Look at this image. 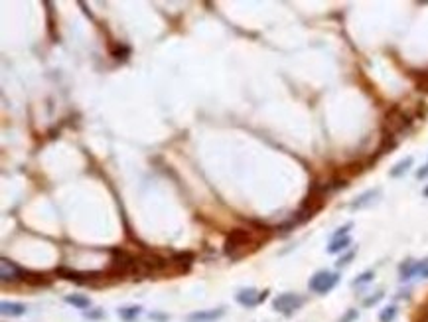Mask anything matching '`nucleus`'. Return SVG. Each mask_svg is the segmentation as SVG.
Returning a JSON list of instances; mask_svg holds the SVG:
<instances>
[{
    "label": "nucleus",
    "mask_w": 428,
    "mask_h": 322,
    "mask_svg": "<svg viewBox=\"0 0 428 322\" xmlns=\"http://www.w3.org/2000/svg\"><path fill=\"white\" fill-rule=\"evenodd\" d=\"M66 302L73 304L75 308H81V310H85V308H89V306H91V298H89V296H85V294H79V292L67 294Z\"/></svg>",
    "instance_id": "obj_10"
},
{
    "label": "nucleus",
    "mask_w": 428,
    "mask_h": 322,
    "mask_svg": "<svg viewBox=\"0 0 428 322\" xmlns=\"http://www.w3.org/2000/svg\"><path fill=\"white\" fill-rule=\"evenodd\" d=\"M353 255H355V253H353V251H349V253H347L345 257H341L339 261H337V267H343V265H347V263H349V261L353 259Z\"/></svg>",
    "instance_id": "obj_20"
},
{
    "label": "nucleus",
    "mask_w": 428,
    "mask_h": 322,
    "mask_svg": "<svg viewBox=\"0 0 428 322\" xmlns=\"http://www.w3.org/2000/svg\"><path fill=\"white\" fill-rule=\"evenodd\" d=\"M22 275H24V271L16 265V263H12L10 259L2 257L0 259V277H2V281L4 283H12V281H18V279H22Z\"/></svg>",
    "instance_id": "obj_6"
},
{
    "label": "nucleus",
    "mask_w": 428,
    "mask_h": 322,
    "mask_svg": "<svg viewBox=\"0 0 428 322\" xmlns=\"http://www.w3.org/2000/svg\"><path fill=\"white\" fill-rule=\"evenodd\" d=\"M396 318V306H387L383 308V312L379 314V320L381 322H393Z\"/></svg>",
    "instance_id": "obj_16"
},
{
    "label": "nucleus",
    "mask_w": 428,
    "mask_h": 322,
    "mask_svg": "<svg viewBox=\"0 0 428 322\" xmlns=\"http://www.w3.org/2000/svg\"><path fill=\"white\" fill-rule=\"evenodd\" d=\"M225 314V308H211V310H199L190 314V322H213Z\"/></svg>",
    "instance_id": "obj_7"
},
{
    "label": "nucleus",
    "mask_w": 428,
    "mask_h": 322,
    "mask_svg": "<svg viewBox=\"0 0 428 322\" xmlns=\"http://www.w3.org/2000/svg\"><path fill=\"white\" fill-rule=\"evenodd\" d=\"M416 273H420V263H414V261H404L400 265V279L406 281L410 277H414Z\"/></svg>",
    "instance_id": "obj_11"
},
{
    "label": "nucleus",
    "mask_w": 428,
    "mask_h": 322,
    "mask_svg": "<svg viewBox=\"0 0 428 322\" xmlns=\"http://www.w3.org/2000/svg\"><path fill=\"white\" fill-rule=\"evenodd\" d=\"M418 275H420V277H424V279H428V259L420 263V273H418Z\"/></svg>",
    "instance_id": "obj_22"
},
{
    "label": "nucleus",
    "mask_w": 428,
    "mask_h": 322,
    "mask_svg": "<svg viewBox=\"0 0 428 322\" xmlns=\"http://www.w3.org/2000/svg\"><path fill=\"white\" fill-rule=\"evenodd\" d=\"M266 296H268V290L259 292V290L255 289H243L237 292V302L243 304V306H247V308H251V306H257L259 302H263Z\"/></svg>",
    "instance_id": "obj_5"
},
{
    "label": "nucleus",
    "mask_w": 428,
    "mask_h": 322,
    "mask_svg": "<svg viewBox=\"0 0 428 322\" xmlns=\"http://www.w3.org/2000/svg\"><path fill=\"white\" fill-rule=\"evenodd\" d=\"M371 279H373V271H365L363 275H359V277L353 281V285L357 287V285H363V283H369Z\"/></svg>",
    "instance_id": "obj_17"
},
{
    "label": "nucleus",
    "mask_w": 428,
    "mask_h": 322,
    "mask_svg": "<svg viewBox=\"0 0 428 322\" xmlns=\"http://www.w3.org/2000/svg\"><path fill=\"white\" fill-rule=\"evenodd\" d=\"M337 281H339V275H337V273L318 271V273L310 279L308 287H310V290H314V292H318V294H326V292H329V290L337 285Z\"/></svg>",
    "instance_id": "obj_3"
},
{
    "label": "nucleus",
    "mask_w": 428,
    "mask_h": 322,
    "mask_svg": "<svg viewBox=\"0 0 428 322\" xmlns=\"http://www.w3.org/2000/svg\"><path fill=\"white\" fill-rule=\"evenodd\" d=\"M377 196H379V190H369V192L361 194L357 200H353V202H351V208H353V210L365 208V206H367V204H371V202H373Z\"/></svg>",
    "instance_id": "obj_12"
},
{
    "label": "nucleus",
    "mask_w": 428,
    "mask_h": 322,
    "mask_svg": "<svg viewBox=\"0 0 428 322\" xmlns=\"http://www.w3.org/2000/svg\"><path fill=\"white\" fill-rule=\"evenodd\" d=\"M140 312H142V308H140V306H123V308H119V316L127 322L134 320Z\"/></svg>",
    "instance_id": "obj_15"
},
{
    "label": "nucleus",
    "mask_w": 428,
    "mask_h": 322,
    "mask_svg": "<svg viewBox=\"0 0 428 322\" xmlns=\"http://www.w3.org/2000/svg\"><path fill=\"white\" fill-rule=\"evenodd\" d=\"M22 281H26L28 285H34V287H40V285H50V277L44 275V273H32V271H24L22 275Z\"/></svg>",
    "instance_id": "obj_9"
},
{
    "label": "nucleus",
    "mask_w": 428,
    "mask_h": 322,
    "mask_svg": "<svg viewBox=\"0 0 428 322\" xmlns=\"http://www.w3.org/2000/svg\"><path fill=\"white\" fill-rule=\"evenodd\" d=\"M302 302H304V298L298 296L296 292H282L272 300V306H274V310H278L282 314H292L302 306Z\"/></svg>",
    "instance_id": "obj_4"
},
{
    "label": "nucleus",
    "mask_w": 428,
    "mask_h": 322,
    "mask_svg": "<svg viewBox=\"0 0 428 322\" xmlns=\"http://www.w3.org/2000/svg\"><path fill=\"white\" fill-rule=\"evenodd\" d=\"M353 318H357V310H349V312H347V314H345L339 322H351Z\"/></svg>",
    "instance_id": "obj_21"
},
{
    "label": "nucleus",
    "mask_w": 428,
    "mask_h": 322,
    "mask_svg": "<svg viewBox=\"0 0 428 322\" xmlns=\"http://www.w3.org/2000/svg\"><path fill=\"white\" fill-rule=\"evenodd\" d=\"M416 176H418V178H424V176H428V164L424 166V168H420V170L416 172Z\"/></svg>",
    "instance_id": "obj_23"
},
{
    "label": "nucleus",
    "mask_w": 428,
    "mask_h": 322,
    "mask_svg": "<svg viewBox=\"0 0 428 322\" xmlns=\"http://www.w3.org/2000/svg\"><path fill=\"white\" fill-rule=\"evenodd\" d=\"M412 166V156H406V158H402L400 162H396L395 166L391 168V172H389V176H393V178H398V176H402L408 168Z\"/></svg>",
    "instance_id": "obj_13"
},
{
    "label": "nucleus",
    "mask_w": 428,
    "mask_h": 322,
    "mask_svg": "<svg viewBox=\"0 0 428 322\" xmlns=\"http://www.w3.org/2000/svg\"><path fill=\"white\" fill-rule=\"evenodd\" d=\"M0 312H2L4 316H22V314L26 312V304L4 300V302L0 304Z\"/></svg>",
    "instance_id": "obj_8"
},
{
    "label": "nucleus",
    "mask_w": 428,
    "mask_h": 322,
    "mask_svg": "<svg viewBox=\"0 0 428 322\" xmlns=\"http://www.w3.org/2000/svg\"><path fill=\"white\" fill-rule=\"evenodd\" d=\"M424 196H426V198H428V186H426V188H424Z\"/></svg>",
    "instance_id": "obj_24"
},
{
    "label": "nucleus",
    "mask_w": 428,
    "mask_h": 322,
    "mask_svg": "<svg viewBox=\"0 0 428 322\" xmlns=\"http://www.w3.org/2000/svg\"><path fill=\"white\" fill-rule=\"evenodd\" d=\"M259 239L255 237V233L251 229H243V227H237L233 229L227 239H225V253L229 255L231 259H239L243 255H249L253 249L259 247Z\"/></svg>",
    "instance_id": "obj_1"
},
{
    "label": "nucleus",
    "mask_w": 428,
    "mask_h": 322,
    "mask_svg": "<svg viewBox=\"0 0 428 322\" xmlns=\"http://www.w3.org/2000/svg\"><path fill=\"white\" fill-rule=\"evenodd\" d=\"M412 125V119L406 111H402L398 105H395L393 109L387 111L385 115V125H383V132L387 134H393V136H398L400 132H406Z\"/></svg>",
    "instance_id": "obj_2"
},
{
    "label": "nucleus",
    "mask_w": 428,
    "mask_h": 322,
    "mask_svg": "<svg viewBox=\"0 0 428 322\" xmlns=\"http://www.w3.org/2000/svg\"><path fill=\"white\" fill-rule=\"evenodd\" d=\"M349 245H351V239H349V237L331 239V243L328 245V253H339V251H345Z\"/></svg>",
    "instance_id": "obj_14"
},
{
    "label": "nucleus",
    "mask_w": 428,
    "mask_h": 322,
    "mask_svg": "<svg viewBox=\"0 0 428 322\" xmlns=\"http://www.w3.org/2000/svg\"><path fill=\"white\" fill-rule=\"evenodd\" d=\"M349 229H351V224H345L343 227H339L333 235H331V239H339V237H347V233H349Z\"/></svg>",
    "instance_id": "obj_18"
},
{
    "label": "nucleus",
    "mask_w": 428,
    "mask_h": 322,
    "mask_svg": "<svg viewBox=\"0 0 428 322\" xmlns=\"http://www.w3.org/2000/svg\"><path fill=\"white\" fill-rule=\"evenodd\" d=\"M381 298H383V292L379 290L377 294H373V296H369V298L365 300V306H371V304H375V302H377V300H381Z\"/></svg>",
    "instance_id": "obj_19"
}]
</instances>
